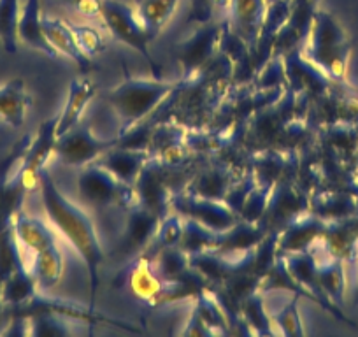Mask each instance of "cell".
<instances>
[{"instance_id": "277c9868", "label": "cell", "mask_w": 358, "mask_h": 337, "mask_svg": "<svg viewBox=\"0 0 358 337\" xmlns=\"http://www.w3.org/2000/svg\"><path fill=\"white\" fill-rule=\"evenodd\" d=\"M118 280H123L134 297L146 302L148 306H162L185 297L197 299V294L187 285L164 280L155 269L153 260L146 259L144 255L130 260L125 269L120 273Z\"/></svg>"}, {"instance_id": "7a4b0ae2", "label": "cell", "mask_w": 358, "mask_h": 337, "mask_svg": "<svg viewBox=\"0 0 358 337\" xmlns=\"http://www.w3.org/2000/svg\"><path fill=\"white\" fill-rule=\"evenodd\" d=\"M302 55L336 81H344L350 60L351 44L336 18L325 11H315L311 30L301 46Z\"/></svg>"}, {"instance_id": "30bf717a", "label": "cell", "mask_w": 358, "mask_h": 337, "mask_svg": "<svg viewBox=\"0 0 358 337\" xmlns=\"http://www.w3.org/2000/svg\"><path fill=\"white\" fill-rule=\"evenodd\" d=\"M162 216L136 202L127 209V222L123 227L122 239L118 243V257L125 259L127 264L139 257L153 239Z\"/></svg>"}, {"instance_id": "2e32d148", "label": "cell", "mask_w": 358, "mask_h": 337, "mask_svg": "<svg viewBox=\"0 0 358 337\" xmlns=\"http://www.w3.org/2000/svg\"><path fill=\"white\" fill-rule=\"evenodd\" d=\"M267 4V0H229V25L251 51H257Z\"/></svg>"}, {"instance_id": "b9f144b4", "label": "cell", "mask_w": 358, "mask_h": 337, "mask_svg": "<svg viewBox=\"0 0 358 337\" xmlns=\"http://www.w3.org/2000/svg\"><path fill=\"white\" fill-rule=\"evenodd\" d=\"M357 251H358V244H357V248H355V253H357ZM355 302L358 304V287H357V292H355Z\"/></svg>"}, {"instance_id": "e0dca14e", "label": "cell", "mask_w": 358, "mask_h": 337, "mask_svg": "<svg viewBox=\"0 0 358 337\" xmlns=\"http://www.w3.org/2000/svg\"><path fill=\"white\" fill-rule=\"evenodd\" d=\"M283 60L287 78L292 83V90L295 94H304V92L323 94L329 88L325 74L302 55L301 46L287 51V58Z\"/></svg>"}, {"instance_id": "ac0fdd59", "label": "cell", "mask_w": 358, "mask_h": 337, "mask_svg": "<svg viewBox=\"0 0 358 337\" xmlns=\"http://www.w3.org/2000/svg\"><path fill=\"white\" fill-rule=\"evenodd\" d=\"M43 30L48 43L53 46L58 55L71 58L83 72H90L94 69V62L79 48L69 23L58 18H51V16H43Z\"/></svg>"}, {"instance_id": "9c48e42d", "label": "cell", "mask_w": 358, "mask_h": 337, "mask_svg": "<svg viewBox=\"0 0 358 337\" xmlns=\"http://www.w3.org/2000/svg\"><path fill=\"white\" fill-rule=\"evenodd\" d=\"M171 209L178 215L197 220L202 225L209 227L216 232H225V230L232 229L241 220V216L223 201L201 197V195H195L192 192L172 195Z\"/></svg>"}, {"instance_id": "1f68e13d", "label": "cell", "mask_w": 358, "mask_h": 337, "mask_svg": "<svg viewBox=\"0 0 358 337\" xmlns=\"http://www.w3.org/2000/svg\"><path fill=\"white\" fill-rule=\"evenodd\" d=\"M71 316L55 311H39L29 316V336H46V337H62L71 336L72 323Z\"/></svg>"}, {"instance_id": "f35d334b", "label": "cell", "mask_w": 358, "mask_h": 337, "mask_svg": "<svg viewBox=\"0 0 358 337\" xmlns=\"http://www.w3.org/2000/svg\"><path fill=\"white\" fill-rule=\"evenodd\" d=\"M287 79V71H285V60L281 58V55H273V58L267 62L264 72L258 78V87L267 90V88H273L281 85V83Z\"/></svg>"}, {"instance_id": "f546056e", "label": "cell", "mask_w": 358, "mask_h": 337, "mask_svg": "<svg viewBox=\"0 0 358 337\" xmlns=\"http://www.w3.org/2000/svg\"><path fill=\"white\" fill-rule=\"evenodd\" d=\"M181 237H183V220L179 218L178 213H167L160 220V225H158L151 243L148 244V248L141 255L153 260L160 251L169 250V248H178L181 243Z\"/></svg>"}, {"instance_id": "ffe728a7", "label": "cell", "mask_w": 358, "mask_h": 337, "mask_svg": "<svg viewBox=\"0 0 358 337\" xmlns=\"http://www.w3.org/2000/svg\"><path fill=\"white\" fill-rule=\"evenodd\" d=\"M13 230H15V236L23 253L27 251L30 255H37L41 251L57 244L53 230L36 216L27 215L23 209L16 213L15 220H13Z\"/></svg>"}, {"instance_id": "7bdbcfd3", "label": "cell", "mask_w": 358, "mask_h": 337, "mask_svg": "<svg viewBox=\"0 0 358 337\" xmlns=\"http://www.w3.org/2000/svg\"><path fill=\"white\" fill-rule=\"evenodd\" d=\"M267 2H271V0H267Z\"/></svg>"}, {"instance_id": "8fae6325", "label": "cell", "mask_w": 358, "mask_h": 337, "mask_svg": "<svg viewBox=\"0 0 358 337\" xmlns=\"http://www.w3.org/2000/svg\"><path fill=\"white\" fill-rule=\"evenodd\" d=\"M309 209V201L290 181H276L268 197L267 208L260 223L267 232L274 230L280 234L288 223Z\"/></svg>"}, {"instance_id": "9a60e30c", "label": "cell", "mask_w": 358, "mask_h": 337, "mask_svg": "<svg viewBox=\"0 0 358 337\" xmlns=\"http://www.w3.org/2000/svg\"><path fill=\"white\" fill-rule=\"evenodd\" d=\"M281 257H283V262L285 266H287V271L290 273V276L311 294L313 301H315L316 304H320L323 309L332 313L336 318L343 320V322H350V320L337 309V306L334 304V302H330L329 299L325 297V294H323L322 287H320L318 283V276H316L318 260H316V257L313 255L311 251L285 253V255Z\"/></svg>"}, {"instance_id": "484cf974", "label": "cell", "mask_w": 358, "mask_h": 337, "mask_svg": "<svg viewBox=\"0 0 358 337\" xmlns=\"http://www.w3.org/2000/svg\"><path fill=\"white\" fill-rule=\"evenodd\" d=\"M316 266V276L323 294L334 304H343L346 278H344V260L337 257H323Z\"/></svg>"}, {"instance_id": "4316f807", "label": "cell", "mask_w": 358, "mask_h": 337, "mask_svg": "<svg viewBox=\"0 0 358 337\" xmlns=\"http://www.w3.org/2000/svg\"><path fill=\"white\" fill-rule=\"evenodd\" d=\"M181 0H141L137 6V18L153 41L162 32L169 20L174 16Z\"/></svg>"}, {"instance_id": "7c38bea8", "label": "cell", "mask_w": 358, "mask_h": 337, "mask_svg": "<svg viewBox=\"0 0 358 337\" xmlns=\"http://www.w3.org/2000/svg\"><path fill=\"white\" fill-rule=\"evenodd\" d=\"M169 171H171V167L158 162L157 158H150L141 171L136 185H134L137 202L157 213L162 218L167 213H171L172 194L167 183Z\"/></svg>"}, {"instance_id": "d590c367", "label": "cell", "mask_w": 358, "mask_h": 337, "mask_svg": "<svg viewBox=\"0 0 358 337\" xmlns=\"http://www.w3.org/2000/svg\"><path fill=\"white\" fill-rule=\"evenodd\" d=\"M32 139L34 137L30 136V134H25V136H23L22 139H20L18 143L11 148V150H9V153L4 155V157H2V160H0V208H2V195H4L6 183H8L9 176L13 174V171L16 168V165H18L20 160L23 158V155L27 153V150H29Z\"/></svg>"}, {"instance_id": "60d3db41", "label": "cell", "mask_w": 358, "mask_h": 337, "mask_svg": "<svg viewBox=\"0 0 358 337\" xmlns=\"http://www.w3.org/2000/svg\"><path fill=\"white\" fill-rule=\"evenodd\" d=\"M4 301H2V292H0V315H2V309H4Z\"/></svg>"}, {"instance_id": "5b68a950", "label": "cell", "mask_w": 358, "mask_h": 337, "mask_svg": "<svg viewBox=\"0 0 358 337\" xmlns=\"http://www.w3.org/2000/svg\"><path fill=\"white\" fill-rule=\"evenodd\" d=\"M78 194L92 208L129 209L137 202L136 188L113 176L99 162L85 165L78 178Z\"/></svg>"}, {"instance_id": "ba28073f", "label": "cell", "mask_w": 358, "mask_h": 337, "mask_svg": "<svg viewBox=\"0 0 358 337\" xmlns=\"http://www.w3.org/2000/svg\"><path fill=\"white\" fill-rule=\"evenodd\" d=\"M116 144H118V137L113 141H102L94 136L90 127L78 123L74 129L65 132L64 136L57 137L55 155L64 164L72 165V167H85V165L99 160L106 151L115 148Z\"/></svg>"}, {"instance_id": "3957f363", "label": "cell", "mask_w": 358, "mask_h": 337, "mask_svg": "<svg viewBox=\"0 0 358 337\" xmlns=\"http://www.w3.org/2000/svg\"><path fill=\"white\" fill-rule=\"evenodd\" d=\"M179 83L153 81V79H127L108 94L113 111L122 120V134L144 122L158 106L178 90Z\"/></svg>"}, {"instance_id": "83f0119b", "label": "cell", "mask_w": 358, "mask_h": 337, "mask_svg": "<svg viewBox=\"0 0 358 337\" xmlns=\"http://www.w3.org/2000/svg\"><path fill=\"white\" fill-rule=\"evenodd\" d=\"M222 234L223 232H216V230L202 225L197 220L187 218L183 220V237H181L179 248L188 255L216 250L222 244Z\"/></svg>"}, {"instance_id": "f1b7e54d", "label": "cell", "mask_w": 358, "mask_h": 337, "mask_svg": "<svg viewBox=\"0 0 358 337\" xmlns=\"http://www.w3.org/2000/svg\"><path fill=\"white\" fill-rule=\"evenodd\" d=\"M0 292H2V301H4L6 308H13V306H20L30 301L34 295L39 294V287H37L36 278L32 276L29 267L23 266L0 285Z\"/></svg>"}, {"instance_id": "ab89813d", "label": "cell", "mask_w": 358, "mask_h": 337, "mask_svg": "<svg viewBox=\"0 0 358 337\" xmlns=\"http://www.w3.org/2000/svg\"><path fill=\"white\" fill-rule=\"evenodd\" d=\"M62 2L86 18H101L104 0H62Z\"/></svg>"}, {"instance_id": "8d00e7d4", "label": "cell", "mask_w": 358, "mask_h": 337, "mask_svg": "<svg viewBox=\"0 0 358 337\" xmlns=\"http://www.w3.org/2000/svg\"><path fill=\"white\" fill-rule=\"evenodd\" d=\"M69 27H71L79 48H81L88 57H95V55L102 53V51L106 50L104 37H102V34L99 32L95 27L79 25V23H69Z\"/></svg>"}, {"instance_id": "7402d4cb", "label": "cell", "mask_w": 358, "mask_h": 337, "mask_svg": "<svg viewBox=\"0 0 358 337\" xmlns=\"http://www.w3.org/2000/svg\"><path fill=\"white\" fill-rule=\"evenodd\" d=\"M95 92H97V88H95V85L88 78L72 79L71 85H69V95L67 102H65V108L62 111V115L58 116L57 137L64 136L65 132H69V130L78 125L86 106L94 99Z\"/></svg>"}, {"instance_id": "74e56055", "label": "cell", "mask_w": 358, "mask_h": 337, "mask_svg": "<svg viewBox=\"0 0 358 337\" xmlns=\"http://www.w3.org/2000/svg\"><path fill=\"white\" fill-rule=\"evenodd\" d=\"M223 8H229V0H192L188 23H209Z\"/></svg>"}, {"instance_id": "5bb4252c", "label": "cell", "mask_w": 358, "mask_h": 337, "mask_svg": "<svg viewBox=\"0 0 358 337\" xmlns=\"http://www.w3.org/2000/svg\"><path fill=\"white\" fill-rule=\"evenodd\" d=\"M325 230L327 220L311 211H304L278 234V251L280 255L311 251L322 241Z\"/></svg>"}, {"instance_id": "d6986e66", "label": "cell", "mask_w": 358, "mask_h": 337, "mask_svg": "<svg viewBox=\"0 0 358 337\" xmlns=\"http://www.w3.org/2000/svg\"><path fill=\"white\" fill-rule=\"evenodd\" d=\"M148 160H150V153L146 150H130V148L115 146L106 151L95 162L108 168L109 173L118 178L120 181L134 187Z\"/></svg>"}, {"instance_id": "603a6c76", "label": "cell", "mask_w": 358, "mask_h": 337, "mask_svg": "<svg viewBox=\"0 0 358 337\" xmlns=\"http://www.w3.org/2000/svg\"><path fill=\"white\" fill-rule=\"evenodd\" d=\"M30 102L23 79H11L0 85V120L13 129H20L25 123Z\"/></svg>"}, {"instance_id": "6da1fadb", "label": "cell", "mask_w": 358, "mask_h": 337, "mask_svg": "<svg viewBox=\"0 0 358 337\" xmlns=\"http://www.w3.org/2000/svg\"><path fill=\"white\" fill-rule=\"evenodd\" d=\"M41 201H43L44 211L48 218L62 232V236L74 246L78 255L85 262L90 278V295H92V308H94L95 294L99 288V267H101L104 253L99 243L97 232L94 229L92 220L86 216L85 211L72 204L67 197L60 192L53 178L50 176L48 168L41 173Z\"/></svg>"}, {"instance_id": "4fadbf2b", "label": "cell", "mask_w": 358, "mask_h": 337, "mask_svg": "<svg viewBox=\"0 0 358 337\" xmlns=\"http://www.w3.org/2000/svg\"><path fill=\"white\" fill-rule=\"evenodd\" d=\"M57 122L58 118L43 123L39 134L32 139L29 150L20 160L18 168L23 176V183L29 194L39 190L41 173L46 168L48 160L55 153V141H57Z\"/></svg>"}, {"instance_id": "cb8c5ba5", "label": "cell", "mask_w": 358, "mask_h": 337, "mask_svg": "<svg viewBox=\"0 0 358 337\" xmlns=\"http://www.w3.org/2000/svg\"><path fill=\"white\" fill-rule=\"evenodd\" d=\"M236 181V174L232 173V168L225 167V165H216V167H209L202 171L195 178V181H192L188 192L206 199L223 201Z\"/></svg>"}, {"instance_id": "52a82bcc", "label": "cell", "mask_w": 358, "mask_h": 337, "mask_svg": "<svg viewBox=\"0 0 358 337\" xmlns=\"http://www.w3.org/2000/svg\"><path fill=\"white\" fill-rule=\"evenodd\" d=\"M101 18L109 32L115 36V39L143 55L148 64L155 65L150 50H148L151 43L150 36L137 18V13L129 4L120 2V0H104Z\"/></svg>"}, {"instance_id": "4dcf8cb0", "label": "cell", "mask_w": 358, "mask_h": 337, "mask_svg": "<svg viewBox=\"0 0 358 337\" xmlns=\"http://www.w3.org/2000/svg\"><path fill=\"white\" fill-rule=\"evenodd\" d=\"M239 313L255 334H265V336H274L276 329L271 320V315L264 308V292L255 290L248 297H244L239 304Z\"/></svg>"}, {"instance_id": "8992f818", "label": "cell", "mask_w": 358, "mask_h": 337, "mask_svg": "<svg viewBox=\"0 0 358 337\" xmlns=\"http://www.w3.org/2000/svg\"><path fill=\"white\" fill-rule=\"evenodd\" d=\"M222 27L215 22L202 23L188 39L178 46V62L183 69V81L197 78L218 55Z\"/></svg>"}, {"instance_id": "44dd1931", "label": "cell", "mask_w": 358, "mask_h": 337, "mask_svg": "<svg viewBox=\"0 0 358 337\" xmlns=\"http://www.w3.org/2000/svg\"><path fill=\"white\" fill-rule=\"evenodd\" d=\"M18 39L27 46L41 51L48 58L55 60L58 53L48 43L43 30V15H41V0H25L18 20Z\"/></svg>"}, {"instance_id": "d4e9b609", "label": "cell", "mask_w": 358, "mask_h": 337, "mask_svg": "<svg viewBox=\"0 0 358 337\" xmlns=\"http://www.w3.org/2000/svg\"><path fill=\"white\" fill-rule=\"evenodd\" d=\"M32 276L36 278L39 292H50L60 281L62 273H64V259L58 250V246L48 248L37 255H32V266L29 267Z\"/></svg>"}, {"instance_id": "d6a6232c", "label": "cell", "mask_w": 358, "mask_h": 337, "mask_svg": "<svg viewBox=\"0 0 358 337\" xmlns=\"http://www.w3.org/2000/svg\"><path fill=\"white\" fill-rule=\"evenodd\" d=\"M20 0H0V41L8 53L18 50Z\"/></svg>"}, {"instance_id": "836d02e7", "label": "cell", "mask_w": 358, "mask_h": 337, "mask_svg": "<svg viewBox=\"0 0 358 337\" xmlns=\"http://www.w3.org/2000/svg\"><path fill=\"white\" fill-rule=\"evenodd\" d=\"M274 183H258L253 190L250 192L248 199L244 201L243 209H241L239 216L241 220L250 223H258L264 216L265 208H267L268 197L273 192Z\"/></svg>"}, {"instance_id": "e575fe53", "label": "cell", "mask_w": 358, "mask_h": 337, "mask_svg": "<svg viewBox=\"0 0 358 337\" xmlns=\"http://www.w3.org/2000/svg\"><path fill=\"white\" fill-rule=\"evenodd\" d=\"M299 295H295L283 309H280L278 313L271 315L274 327H276V332L283 334V336H304V329H302V320L299 315Z\"/></svg>"}]
</instances>
